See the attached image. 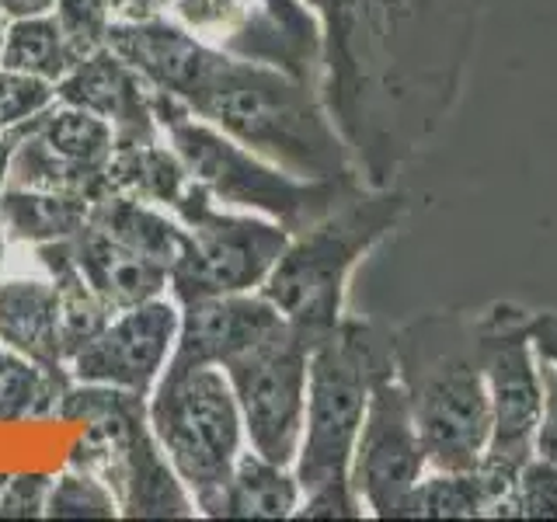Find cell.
<instances>
[{"label": "cell", "mask_w": 557, "mask_h": 522, "mask_svg": "<svg viewBox=\"0 0 557 522\" xmlns=\"http://www.w3.org/2000/svg\"><path fill=\"white\" fill-rule=\"evenodd\" d=\"M321 17L324 104L366 185H394L463 95L487 0H304Z\"/></svg>", "instance_id": "6da1fadb"}, {"label": "cell", "mask_w": 557, "mask_h": 522, "mask_svg": "<svg viewBox=\"0 0 557 522\" xmlns=\"http://www.w3.org/2000/svg\"><path fill=\"white\" fill-rule=\"evenodd\" d=\"M188 109L296 178L362 182L313 80L293 77L283 66L226 52Z\"/></svg>", "instance_id": "7a4b0ae2"}, {"label": "cell", "mask_w": 557, "mask_h": 522, "mask_svg": "<svg viewBox=\"0 0 557 522\" xmlns=\"http://www.w3.org/2000/svg\"><path fill=\"white\" fill-rule=\"evenodd\" d=\"M394 376L422 435L429 470H470L492 443V400L470 310L394 324Z\"/></svg>", "instance_id": "3957f363"}, {"label": "cell", "mask_w": 557, "mask_h": 522, "mask_svg": "<svg viewBox=\"0 0 557 522\" xmlns=\"http://www.w3.org/2000/svg\"><path fill=\"white\" fill-rule=\"evenodd\" d=\"M411 216V199L394 185H359L321 220L289 234V244L261 283V296L286 324L318 341L345 318L352 272Z\"/></svg>", "instance_id": "277c9868"}, {"label": "cell", "mask_w": 557, "mask_h": 522, "mask_svg": "<svg viewBox=\"0 0 557 522\" xmlns=\"http://www.w3.org/2000/svg\"><path fill=\"white\" fill-rule=\"evenodd\" d=\"M157 122L164 139L182 157V164L196 178L209 199L223 209L255 213L283 223L289 234L321 220L362 182H310L275 167L237 139L220 133L213 122L199 119L185 101L157 91Z\"/></svg>", "instance_id": "5b68a950"}, {"label": "cell", "mask_w": 557, "mask_h": 522, "mask_svg": "<svg viewBox=\"0 0 557 522\" xmlns=\"http://www.w3.org/2000/svg\"><path fill=\"white\" fill-rule=\"evenodd\" d=\"M383 376H394V324L342 318L313 341L307 425L293 463L304 495L324 481L348 477L359 425Z\"/></svg>", "instance_id": "8992f818"}, {"label": "cell", "mask_w": 557, "mask_h": 522, "mask_svg": "<svg viewBox=\"0 0 557 522\" xmlns=\"http://www.w3.org/2000/svg\"><path fill=\"white\" fill-rule=\"evenodd\" d=\"M144 400L95 383L66 390L60 414L84 418L87 425L70 463L109 484L126 515H196L185 484L153 439Z\"/></svg>", "instance_id": "52a82bcc"}, {"label": "cell", "mask_w": 557, "mask_h": 522, "mask_svg": "<svg viewBox=\"0 0 557 522\" xmlns=\"http://www.w3.org/2000/svg\"><path fill=\"white\" fill-rule=\"evenodd\" d=\"M147 422L202 515L248 449L231 380L220 365H168L150 390Z\"/></svg>", "instance_id": "ba28073f"}, {"label": "cell", "mask_w": 557, "mask_h": 522, "mask_svg": "<svg viewBox=\"0 0 557 522\" xmlns=\"http://www.w3.org/2000/svg\"><path fill=\"white\" fill-rule=\"evenodd\" d=\"M313 338L293 324H278L258 345L223 365L237 397L248 449L283 467L300 457L307 425V376Z\"/></svg>", "instance_id": "9c48e42d"}, {"label": "cell", "mask_w": 557, "mask_h": 522, "mask_svg": "<svg viewBox=\"0 0 557 522\" xmlns=\"http://www.w3.org/2000/svg\"><path fill=\"white\" fill-rule=\"evenodd\" d=\"M289 244L283 223L237 213L209 202L188 223V248L171 269V296L178 303L220 293H258Z\"/></svg>", "instance_id": "30bf717a"}, {"label": "cell", "mask_w": 557, "mask_h": 522, "mask_svg": "<svg viewBox=\"0 0 557 522\" xmlns=\"http://www.w3.org/2000/svg\"><path fill=\"white\" fill-rule=\"evenodd\" d=\"M478 352L492 400V443L487 449L530 457L533 432L544 405V380L533 348V310L495 300L474 310Z\"/></svg>", "instance_id": "8fae6325"}, {"label": "cell", "mask_w": 557, "mask_h": 522, "mask_svg": "<svg viewBox=\"0 0 557 522\" xmlns=\"http://www.w3.org/2000/svg\"><path fill=\"white\" fill-rule=\"evenodd\" d=\"M425 470L429 457L405 387L397 383V376H383L373 387L370 408H366L356 435L352 463H348V477L366 505V515L397 519L400 501L408 498Z\"/></svg>", "instance_id": "7c38bea8"}, {"label": "cell", "mask_w": 557, "mask_h": 522, "mask_svg": "<svg viewBox=\"0 0 557 522\" xmlns=\"http://www.w3.org/2000/svg\"><path fill=\"white\" fill-rule=\"evenodd\" d=\"M178 318L182 307L171 293L112 313V321L77 356H70V380L150 397L153 383L171 362Z\"/></svg>", "instance_id": "4fadbf2b"}, {"label": "cell", "mask_w": 557, "mask_h": 522, "mask_svg": "<svg viewBox=\"0 0 557 522\" xmlns=\"http://www.w3.org/2000/svg\"><path fill=\"white\" fill-rule=\"evenodd\" d=\"M109 49L119 52L136 74H144L157 91L185 104L226 60V49H216L185 25L164 22L157 14L119 17L109 35Z\"/></svg>", "instance_id": "5bb4252c"}, {"label": "cell", "mask_w": 557, "mask_h": 522, "mask_svg": "<svg viewBox=\"0 0 557 522\" xmlns=\"http://www.w3.org/2000/svg\"><path fill=\"white\" fill-rule=\"evenodd\" d=\"M57 101L81 104L101 115L115 133V144H147L161 139L157 122V87L112 52L109 46L74 63V70L57 84Z\"/></svg>", "instance_id": "9a60e30c"}, {"label": "cell", "mask_w": 557, "mask_h": 522, "mask_svg": "<svg viewBox=\"0 0 557 522\" xmlns=\"http://www.w3.org/2000/svg\"><path fill=\"white\" fill-rule=\"evenodd\" d=\"M178 338L168 365H223L244 348L258 345L286 318L261 293H220L185 300Z\"/></svg>", "instance_id": "2e32d148"}, {"label": "cell", "mask_w": 557, "mask_h": 522, "mask_svg": "<svg viewBox=\"0 0 557 522\" xmlns=\"http://www.w3.org/2000/svg\"><path fill=\"white\" fill-rule=\"evenodd\" d=\"M104 191H119L139 202L164 209L185 226L213 202L209 191L191 178L174 147L161 139L147 144H115L109 164H104Z\"/></svg>", "instance_id": "e0dca14e"}, {"label": "cell", "mask_w": 557, "mask_h": 522, "mask_svg": "<svg viewBox=\"0 0 557 522\" xmlns=\"http://www.w3.org/2000/svg\"><path fill=\"white\" fill-rule=\"evenodd\" d=\"M70 244H74V261L87 278V286L101 296V303L112 313L157 300V296L171 289V272L164 265L136 254L133 248L119 244L91 223H84L70 237Z\"/></svg>", "instance_id": "ac0fdd59"}, {"label": "cell", "mask_w": 557, "mask_h": 522, "mask_svg": "<svg viewBox=\"0 0 557 522\" xmlns=\"http://www.w3.org/2000/svg\"><path fill=\"white\" fill-rule=\"evenodd\" d=\"M0 345L46 370H66L57 324V289L49 278L0 283Z\"/></svg>", "instance_id": "d6986e66"}, {"label": "cell", "mask_w": 557, "mask_h": 522, "mask_svg": "<svg viewBox=\"0 0 557 522\" xmlns=\"http://www.w3.org/2000/svg\"><path fill=\"white\" fill-rule=\"evenodd\" d=\"M304 501L296 470L283 467L255 449H244L220 495L202 515L213 519H293Z\"/></svg>", "instance_id": "ffe728a7"}, {"label": "cell", "mask_w": 557, "mask_h": 522, "mask_svg": "<svg viewBox=\"0 0 557 522\" xmlns=\"http://www.w3.org/2000/svg\"><path fill=\"white\" fill-rule=\"evenodd\" d=\"M87 223L115 237L119 244H126L136 254L164 265L168 272L178 265V258L188 248V226L182 220H174L171 213L150 202L119 196V191H101L91 202Z\"/></svg>", "instance_id": "44dd1931"}, {"label": "cell", "mask_w": 557, "mask_h": 522, "mask_svg": "<svg viewBox=\"0 0 557 522\" xmlns=\"http://www.w3.org/2000/svg\"><path fill=\"white\" fill-rule=\"evenodd\" d=\"M91 213V199L66 196V191H42V188H0V231L22 244H57L70 240Z\"/></svg>", "instance_id": "7402d4cb"}, {"label": "cell", "mask_w": 557, "mask_h": 522, "mask_svg": "<svg viewBox=\"0 0 557 522\" xmlns=\"http://www.w3.org/2000/svg\"><path fill=\"white\" fill-rule=\"evenodd\" d=\"M39 258L49 272L52 289H57L60 345H63V359L70 362V356H77L81 348L112 321V310L101 303V296L91 286H87V278L81 275L74 261V244L70 240L42 244Z\"/></svg>", "instance_id": "603a6c76"}, {"label": "cell", "mask_w": 557, "mask_h": 522, "mask_svg": "<svg viewBox=\"0 0 557 522\" xmlns=\"http://www.w3.org/2000/svg\"><path fill=\"white\" fill-rule=\"evenodd\" d=\"M74 63L77 57L70 52L52 14L11 17L4 25V39H0V66L4 70L57 87L74 70Z\"/></svg>", "instance_id": "cb8c5ba5"}, {"label": "cell", "mask_w": 557, "mask_h": 522, "mask_svg": "<svg viewBox=\"0 0 557 522\" xmlns=\"http://www.w3.org/2000/svg\"><path fill=\"white\" fill-rule=\"evenodd\" d=\"M32 133L60 157V161L84 167V171H104L115 150V133L101 115L81 109V104L57 101L39 119H32Z\"/></svg>", "instance_id": "d4e9b609"}, {"label": "cell", "mask_w": 557, "mask_h": 522, "mask_svg": "<svg viewBox=\"0 0 557 522\" xmlns=\"http://www.w3.org/2000/svg\"><path fill=\"white\" fill-rule=\"evenodd\" d=\"M63 397V370H46L0 345V422H25V418L60 411Z\"/></svg>", "instance_id": "484cf974"}, {"label": "cell", "mask_w": 557, "mask_h": 522, "mask_svg": "<svg viewBox=\"0 0 557 522\" xmlns=\"http://www.w3.org/2000/svg\"><path fill=\"white\" fill-rule=\"evenodd\" d=\"M397 519H484L481 484L470 470H425L400 501Z\"/></svg>", "instance_id": "4316f807"}, {"label": "cell", "mask_w": 557, "mask_h": 522, "mask_svg": "<svg viewBox=\"0 0 557 522\" xmlns=\"http://www.w3.org/2000/svg\"><path fill=\"white\" fill-rule=\"evenodd\" d=\"M46 515L49 519H115L119 501L112 487L87 470H70V474L49 481L46 495Z\"/></svg>", "instance_id": "83f0119b"}, {"label": "cell", "mask_w": 557, "mask_h": 522, "mask_svg": "<svg viewBox=\"0 0 557 522\" xmlns=\"http://www.w3.org/2000/svg\"><path fill=\"white\" fill-rule=\"evenodd\" d=\"M52 17L77 60L109 46L112 25L119 22L115 0H57Z\"/></svg>", "instance_id": "f1b7e54d"}, {"label": "cell", "mask_w": 557, "mask_h": 522, "mask_svg": "<svg viewBox=\"0 0 557 522\" xmlns=\"http://www.w3.org/2000/svg\"><path fill=\"white\" fill-rule=\"evenodd\" d=\"M57 104V87L0 66V133L22 129Z\"/></svg>", "instance_id": "f546056e"}, {"label": "cell", "mask_w": 557, "mask_h": 522, "mask_svg": "<svg viewBox=\"0 0 557 522\" xmlns=\"http://www.w3.org/2000/svg\"><path fill=\"white\" fill-rule=\"evenodd\" d=\"M516 519H557V463L536 452L516 484Z\"/></svg>", "instance_id": "4dcf8cb0"}, {"label": "cell", "mask_w": 557, "mask_h": 522, "mask_svg": "<svg viewBox=\"0 0 557 522\" xmlns=\"http://www.w3.org/2000/svg\"><path fill=\"white\" fill-rule=\"evenodd\" d=\"M296 515H304V519H362L366 505L356 492L352 477H335V481L310 487L300 501V509H296Z\"/></svg>", "instance_id": "1f68e13d"}, {"label": "cell", "mask_w": 557, "mask_h": 522, "mask_svg": "<svg viewBox=\"0 0 557 522\" xmlns=\"http://www.w3.org/2000/svg\"><path fill=\"white\" fill-rule=\"evenodd\" d=\"M46 495H49L46 477H8L4 487H0V515L4 519L46 515Z\"/></svg>", "instance_id": "d6a6232c"}, {"label": "cell", "mask_w": 557, "mask_h": 522, "mask_svg": "<svg viewBox=\"0 0 557 522\" xmlns=\"http://www.w3.org/2000/svg\"><path fill=\"white\" fill-rule=\"evenodd\" d=\"M540 380H544V405H540V422L533 432V452L557 463V365L540 359Z\"/></svg>", "instance_id": "836d02e7"}, {"label": "cell", "mask_w": 557, "mask_h": 522, "mask_svg": "<svg viewBox=\"0 0 557 522\" xmlns=\"http://www.w3.org/2000/svg\"><path fill=\"white\" fill-rule=\"evenodd\" d=\"M57 0H0V14L8 17H35V14H52Z\"/></svg>", "instance_id": "e575fe53"}, {"label": "cell", "mask_w": 557, "mask_h": 522, "mask_svg": "<svg viewBox=\"0 0 557 522\" xmlns=\"http://www.w3.org/2000/svg\"><path fill=\"white\" fill-rule=\"evenodd\" d=\"M17 133H22V129L0 133V188L8 185V167H11V153H14V144H17Z\"/></svg>", "instance_id": "d590c367"}, {"label": "cell", "mask_w": 557, "mask_h": 522, "mask_svg": "<svg viewBox=\"0 0 557 522\" xmlns=\"http://www.w3.org/2000/svg\"><path fill=\"white\" fill-rule=\"evenodd\" d=\"M4 22H8V17H4V14H0V25H4Z\"/></svg>", "instance_id": "8d00e7d4"}]
</instances>
